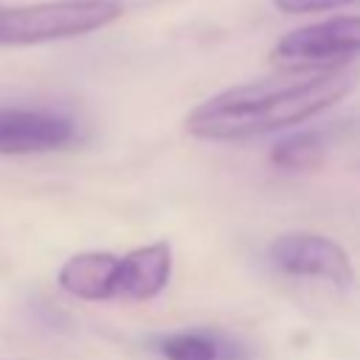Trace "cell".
I'll list each match as a JSON object with an SVG mask.
<instances>
[{
  "mask_svg": "<svg viewBox=\"0 0 360 360\" xmlns=\"http://www.w3.org/2000/svg\"><path fill=\"white\" fill-rule=\"evenodd\" d=\"M354 82L352 70L318 68L236 84L197 104L183 127L200 141H250L321 115L343 101Z\"/></svg>",
  "mask_w": 360,
  "mask_h": 360,
  "instance_id": "cell-1",
  "label": "cell"
},
{
  "mask_svg": "<svg viewBox=\"0 0 360 360\" xmlns=\"http://www.w3.org/2000/svg\"><path fill=\"white\" fill-rule=\"evenodd\" d=\"M112 0H53L34 6H0V45H37L98 31L121 17Z\"/></svg>",
  "mask_w": 360,
  "mask_h": 360,
  "instance_id": "cell-2",
  "label": "cell"
},
{
  "mask_svg": "<svg viewBox=\"0 0 360 360\" xmlns=\"http://www.w3.org/2000/svg\"><path fill=\"white\" fill-rule=\"evenodd\" d=\"M354 56H360V14H340L295 28L284 34L270 53L276 65H287L295 70L335 68V62H346Z\"/></svg>",
  "mask_w": 360,
  "mask_h": 360,
  "instance_id": "cell-3",
  "label": "cell"
},
{
  "mask_svg": "<svg viewBox=\"0 0 360 360\" xmlns=\"http://www.w3.org/2000/svg\"><path fill=\"white\" fill-rule=\"evenodd\" d=\"M273 267L287 276L323 278L335 287H352L354 267L349 253L329 236L321 233H284L267 250Z\"/></svg>",
  "mask_w": 360,
  "mask_h": 360,
  "instance_id": "cell-4",
  "label": "cell"
},
{
  "mask_svg": "<svg viewBox=\"0 0 360 360\" xmlns=\"http://www.w3.org/2000/svg\"><path fill=\"white\" fill-rule=\"evenodd\" d=\"M73 141L76 124L62 112L0 107V155H39Z\"/></svg>",
  "mask_w": 360,
  "mask_h": 360,
  "instance_id": "cell-5",
  "label": "cell"
},
{
  "mask_svg": "<svg viewBox=\"0 0 360 360\" xmlns=\"http://www.w3.org/2000/svg\"><path fill=\"white\" fill-rule=\"evenodd\" d=\"M172 276V248L169 242L143 245L127 256H118L115 270V298L149 301L163 292Z\"/></svg>",
  "mask_w": 360,
  "mask_h": 360,
  "instance_id": "cell-6",
  "label": "cell"
},
{
  "mask_svg": "<svg viewBox=\"0 0 360 360\" xmlns=\"http://www.w3.org/2000/svg\"><path fill=\"white\" fill-rule=\"evenodd\" d=\"M118 256L104 250L76 253L59 270V287L82 301H112L115 298Z\"/></svg>",
  "mask_w": 360,
  "mask_h": 360,
  "instance_id": "cell-7",
  "label": "cell"
},
{
  "mask_svg": "<svg viewBox=\"0 0 360 360\" xmlns=\"http://www.w3.org/2000/svg\"><path fill=\"white\" fill-rule=\"evenodd\" d=\"M158 352L166 360H245L248 352L228 335L214 329H183L158 338Z\"/></svg>",
  "mask_w": 360,
  "mask_h": 360,
  "instance_id": "cell-8",
  "label": "cell"
},
{
  "mask_svg": "<svg viewBox=\"0 0 360 360\" xmlns=\"http://www.w3.org/2000/svg\"><path fill=\"white\" fill-rule=\"evenodd\" d=\"M326 138L321 129H301L281 138L270 149V160L281 172H309L318 169L326 158Z\"/></svg>",
  "mask_w": 360,
  "mask_h": 360,
  "instance_id": "cell-9",
  "label": "cell"
},
{
  "mask_svg": "<svg viewBox=\"0 0 360 360\" xmlns=\"http://www.w3.org/2000/svg\"><path fill=\"white\" fill-rule=\"evenodd\" d=\"M276 8L287 14H307V11H329V8H343L360 0H273Z\"/></svg>",
  "mask_w": 360,
  "mask_h": 360,
  "instance_id": "cell-10",
  "label": "cell"
}]
</instances>
